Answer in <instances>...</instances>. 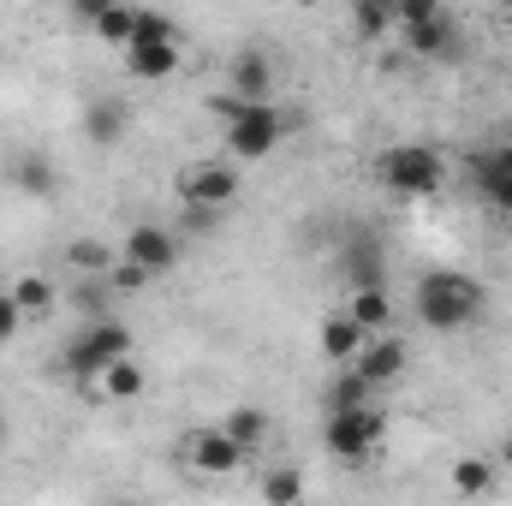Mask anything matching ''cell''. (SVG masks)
Wrapping results in <instances>:
<instances>
[{
  "instance_id": "obj_1",
  "label": "cell",
  "mask_w": 512,
  "mask_h": 506,
  "mask_svg": "<svg viewBox=\"0 0 512 506\" xmlns=\"http://www.w3.org/2000/svg\"><path fill=\"white\" fill-rule=\"evenodd\" d=\"M483 304H489V292H483L471 274H459V268H429V274L411 286V310H417V322H423L429 334H459V328H471V322L483 316Z\"/></svg>"
},
{
  "instance_id": "obj_2",
  "label": "cell",
  "mask_w": 512,
  "mask_h": 506,
  "mask_svg": "<svg viewBox=\"0 0 512 506\" xmlns=\"http://www.w3.org/2000/svg\"><path fill=\"white\" fill-rule=\"evenodd\" d=\"M376 179H382L393 197L417 203V197H435L441 179H447V161L435 143H387L382 161H376Z\"/></svg>"
},
{
  "instance_id": "obj_3",
  "label": "cell",
  "mask_w": 512,
  "mask_h": 506,
  "mask_svg": "<svg viewBox=\"0 0 512 506\" xmlns=\"http://www.w3.org/2000/svg\"><path fill=\"white\" fill-rule=\"evenodd\" d=\"M120 358H131V328L126 322H114V316H102V322H90L66 352H60V364H66V376L78 381L84 393H96V381H102V370L108 364H120Z\"/></svg>"
},
{
  "instance_id": "obj_4",
  "label": "cell",
  "mask_w": 512,
  "mask_h": 506,
  "mask_svg": "<svg viewBox=\"0 0 512 506\" xmlns=\"http://www.w3.org/2000/svg\"><path fill=\"white\" fill-rule=\"evenodd\" d=\"M120 66H126V78H137V84H167L179 72V30H173V18L137 12V36H131V48L120 54Z\"/></svg>"
},
{
  "instance_id": "obj_5",
  "label": "cell",
  "mask_w": 512,
  "mask_h": 506,
  "mask_svg": "<svg viewBox=\"0 0 512 506\" xmlns=\"http://www.w3.org/2000/svg\"><path fill=\"white\" fill-rule=\"evenodd\" d=\"M322 441L340 465H370V453L387 441V411L382 405H364V411H334L322 423Z\"/></svg>"
},
{
  "instance_id": "obj_6",
  "label": "cell",
  "mask_w": 512,
  "mask_h": 506,
  "mask_svg": "<svg viewBox=\"0 0 512 506\" xmlns=\"http://www.w3.org/2000/svg\"><path fill=\"white\" fill-rule=\"evenodd\" d=\"M173 191L191 215H221L239 197V173H233V161H191V167H179Z\"/></svg>"
},
{
  "instance_id": "obj_7",
  "label": "cell",
  "mask_w": 512,
  "mask_h": 506,
  "mask_svg": "<svg viewBox=\"0 0 512 506\" xmlns=\"http://www.w3.org/2000/svg\"><path fill=\"white\" fill-rule=\"evenodd\" d=\"M280 137H286V114H280L274 102H262V108H245V114L227 126V155H233V161H268V155L280 149Z\"/></svg>"
},
{
  "instance_id": "obj_8",
  "label": "cell",
  "mask_w": 512,
  "mask_h": 506,
  "mask_svg": "<svg viewBox=\"0 0 512 506\" xmlns=\"http://www.w3.org/2000/svg\"><path fill=\"white\" fill-rule=\"evenodd\" d=\"M185 465H191V477H209V483H227V477H239L245 471V453L221 435V423L215 429H197L191 441H185Z\"/></svg>"
},
{
  "instance_id": "obj_9",
  "label": "cell",
  "mask_w": 512,
  "mask_h": 506,
  "mask_svg": "<svg viewBox=\"0 0 512 506\" xmlns=\"http://www.w3.org/2000/svg\"><path fill=\"white\" fill-rule=\"evenodd\" d=\"M126 262H137L149 280H161V274H173L179 268V239L167 233V227H155V221H137L126 233V245H120Z\"/></svg>"
},
{
  "instance_id": "obj_10",
  "label": "cell",
  "mask_w": 512,
  "mask_h": 506,
  "mask_svg": "<svg viewBox=\"0 0 512 506\" xmlns=\"http://www.w3.org/2000/svg\"><path fill=\"white\" fill-rule=\"evenodd\" d=\"M340 274H346V292H387V256L376 245V233H352L346 239Z\"/></svg>"
},
{
  "instance_id": "obj_11",
  "label": "cell",
  "mask_w": 512,
  "mask_h": 506,
  "mask_svg": "<svg viewBox=\"0 0 512 506\" xmlns=\"http://www.w3.org/2000/svg\"><path fill=\"white\" fill-rule=\"evenodd\" d=\"M346 370H358L370 387H393V381L411 370V346H405L399 334H376V340H370V346L346 364Z\"/></svg>"
},
{
  "instance_id": "obj_12",
  "label": "cell",
  "mask_w": 512,
  "mask_h": 506,
  "mask_svg": "<svg viewBox=\"0 0 512 506\" xmlns=\"http://www.w3.org/2000/svg\"><path fill=\"white\" fill-rule=\"evenodd\" d=\"M399 42H405V54L411 60H429V66H441V60H459L465 48H459V24L447 18V12H435L429 24H417V30H399Z\"/></svg>"
},
{
  "instance_id": "obj_13",
  "label": "cell",
  "mask_w": 512,
  "mask_h": 506,
  "mask_svg": "<svg viewBox=\"0 0 512 506\" xmlns=\"http://www.w3.org/2000/svg\"><path fill=\"white\" fill-rule=\"evenodd\" d=\"M227 96H239V102H274V60L262 54V48H245V54H233V72H227Z\"/></svg>"
},
{
  "instance_id": "obj_14",
  "label": "cell",
  "mask_w": 512,
  "mask_h": 506,
  "mask_svg": "<svg viewBox=\"0 0 512 506\" xmlns=\"http://www.w3.org/2000/svg\"><path fill=\"white\" fill-rule=\"evenodd\" d=\"M495 483H501V465L489 453H465V459L447 465V489L459 501H483V495H495Z\"/></svg>"
},
{
  "instance_id": "obj_15",
  "label": "cell",
  "mask_w": 512,
  "mask_h": 506,
  "mask_svg": "<svg viewBox=\"0 0 512 506\" xmlns=\"http://www.w3.org/2000/svg\"><path fill=\"white\" fill-rule=\"evenodd\" d=\"M316 346H322V358H328V364H340V370H346V364H352V358L370 346V334H364V328H358L346 310H334V316L316 328Z\"/></svg>"
},
{
  "instance_id": "obj_16",
  "label": "cell",
  "mask_w": 512,
  "mask_h": 506,
  "mask_svg": "<svg viewBox=\"0 0 512 506\" xmlns=\"http://www.w3.org/2000/svg\"><path fill=\"white\" fill-rule=\"evenodd\" d=\"M78 12L90 18V30H96V36H102L108 48H120V54L131 48V36H137V6H114V0H84Z\"/></svg>"
},
{
  "instance_id": "obj_17",
  "label": "cell",
  "mask_w": 512,
  "mask_h": 506,
  "mask_svg": "<svg viewBox=\"0 0 512 506\" xmlns=\"http://www.w3.org/2000/svg\"><path fill=\"white\" fill-rule=\"evenodd\" d=\"M256 495H262V506H304L310 477H304L298 465H268V471L256 477Z\"/></svg>"
},
{
  "instance_id": "obj_18",
  "label": "cell",
  "mask_w": 512,
  "mask_h": 506,
  "mask_svg": "<svg viewBox=\"0 0 512 506\" xmlns=\"http://www.w3.org/2000/svg\"><path fill=\"white\" fill-rule=\"evenodd\" d=\"M114 262H120V256H114L108 239H90V233H84V239L66 245V274H78V280H108Z\"/></svg>"
},
{
  "instance_id": "obj_19",
  "label": "cell",
  "mask_w": 512,
  "mask_h": 506,
  "mask_svg": "<svg viewBox=\"0 0 512 506\" xmlns=\"http://www.w3.org/2000/svg\"><path fill=\"white\" fill-rule=\"evenodd\" d=\"M12 185H18L24 197H36V203H42V197H54V191H60V167H54L48 155L24 149V155L12 161Z\"/></svg>"
},
{
  "instance_id": "obj_20",
  "label": "cell",
  "mask_w": 512,
  "mask_h": 506,
  "mask_svg": "<svg viewBox=\"0 0 512 506\" xmlns=\"http://www.w3.org/2000/svg\"><path fill=\"white\" fill-rule=\"evenodd\" d=\"M221 435L251 459L256 447L268 441V411H262V405H239V411H227V417H221Z\"/></svg>"
},
{
  "instance_id": "obj_21",
  "label": "cell",
  "mask_w": 512,
  "mask_h": 506,
  "mask_svg": "<svg viewBox=\"0 0 512 506\" xmlns=\"http://www.w3.org/2000/svg\"><path fill=\"white\" fill-rule=\"evenodd\" d=\"M6 292H12V304H18V316H24V322H30V316H48V310H54V298H60V286H54L48 274H18Z\"/></svg>"
},
{
  "instance_id": "obj_22",
  "label": "cell",
  "mask_w": 512,
  "mask_h": 506,
  "mask_svg": "<svg viewBox=\"0 0 512 506\" xmlns=\"http://www.w3.org/2000/svg\"><path fill=\"white\" fill-rule=\"evenodd\" d=\"M346 316H352L370 340L393 328V304H387V292H346Z\"/></svg>"
},
{
  "instance_id": "obj_23",
  "label": "cell",
  "mask_w": 512,
  "mask_h": 506,
  "mask_svg": "<svg viewBox=\"0 0 512 506\" xmlns=\"http://www.w3.org/2000/svg\"><path fill=\"white\" fill-rule=\"evenodd\" d=\"M143 387H149L143 364H137V358H120V364H108V370H102L96 399H143Z\"/></svg>"
},
{
  "instance_id": "obj_24",
  "label": "cell",
  "mask_w": 512,
  "mask_h": 506,
  "mask_svg": "<svg viewBox=\"0 0 512 506\" xmlns=\"http://www.w3.org/2000/svg\"><path fill=\"white\" fill-rule=\"evenodd\" d=\"M126 126H131V114H126V102H114V96H96V102H90V114H84L90 143H114Z\"/></svg>"
},
{
  "instance_id": "obj_25",
  "label": "cell",
  "mask_w": 512,
  "mask_h": 506,
  "mask_svg": "<svg viewBox=\"0 0 512 506\" xmlns=\"http://www.w3.org/2000/svg\"><path fill=\"white\" fill-rule=\"evenodd\" d=\"M370 399H376V387L358 376V370H340V376L328 381V417L334 411H364Z\"/></svg>"
},
{
  "instance_id": "obj_26",
  "label": "cell",
  "mask_w": 512,
  "mask_h": 506,
  "mask_svg": "<svg viewBox=\"0 0 512 506\" xmlns=\"http://www.w3.org/2000/svg\"><path fill=\"white\" fill-rule=\"evenodd\" d=\"M477 197H483V209H495V215H512V173L489 167V161H477Z\"/></svg>"
},
{
  "instance_id": "obj_27",
  "label": "cell",
  "mask_w": 512,
  "mask_h": 506,
  "mask_svg": "<svg viewBox=\"0 0 512 506\" xmlns=\"http://www.w3.org/2000/svg\"><path fill=\"white\" fill-rule=\"evenodd\" d=\"M387 30H393V12H387L382 0H358L352 6V36L358 42H382Z\"/></svg>"
},
{
  "instance_id": "obj_28",
  "label": "cell",
  "mask_w": 512,
  "mask_h": 506,
  "mask_svg": "<svg viewBox=\"0 0 512 506\" xmlns=\"http://www.w3.org/2000/svg\"><path fill=\"white\" fill-rule=\"evenodd\" d=\"M143 286H149V274H143L137 262H126V256H120V262H114V274H108V292H114V298H137Z\"/></svg>"
},
{
  "instance_id": "obj_29",
  "label": "cell",
  "mask_w": 512,
  "mask_h": 506,
  "mask_svg": "<svg viewBox=\"0 0 512 506\" xmlns=\"http://www.w3.org/2000/svg\"><path fill=\"white\" fill-rule=\"evenodd\" d=\"M203 108H209V114H215L221 126H233V120H239V114H245L251 102H239V96H227V90H221V96H203Z\"/></svg>"
},
{
  "instance_id": "obj_30",
  "label": "cell",
  "mask_w": 512,
  "mask_h": 506,
  "mask_svg": "<svg viewBox=\"0 0 512 506\" xmlns=\"http://www.w3.org/2000/svg\"><path fill=\"white\" fill-rule=\"evenodd\" d=\"M18 328H24V316H18L12 292H0V346H12V340H18Z\"/></svg>"
},
{
  "instance_id": "obj_31",
  "label": "cell",
  "mask_w": 512,
  "mask_h": 506,
  "mask_svg": "<svg viewBox=\"0 0 512 506\" xmlns=\"http://www.w3.org/2000/svg\"><path fill=\"white\" fill-rule=\"evenodd\" d=\"M483 161H489V167H501V173H512V137H501V143H495Z\"/></svg>"
},
{
  "instance_id": "obj_32",
  "label": "cell",
  "mask_w": 512,
  "mask_h": 506,
  "mask_svg": "<svg viewBox=\"0 0 512 506\" xmlns=\"http://www.w3.org/2000/svg\"><path fill=\"white\" fill-rule=\"evenodd\" d=\"M495 465H501V471H512V435L501 441V459H495Z\"/></svg>"
},
{
  "instance_id": "obj_33",
  "label": "cell",
  "mask_w": 512,
  "mask_h": 506,
  "mask_svg": "<svg viewBox=\"0 0 512 506\" xmlns=\"http://www.w3.org/2000/svg\"><path fill=\"white\" fill-rule=\"evenodd\" d=\"M501 30H507V42H512V6H507V12H501Z\"/></svg>"
},
{
  "instance_id": "obj_34",
  "label": "cell",
  "mask_w": 512,
  "mask_h": 506,
  "mask_svg": "<svg viewBox=\"0 0 512 506\" xmlns=\"http://www.w3.org/2000/svg\"><path fill=\"white\" fill-rule=\"evenodd\" d=\"M0 447H6V417H0Z\"/></svg>"
}]
</instances>
